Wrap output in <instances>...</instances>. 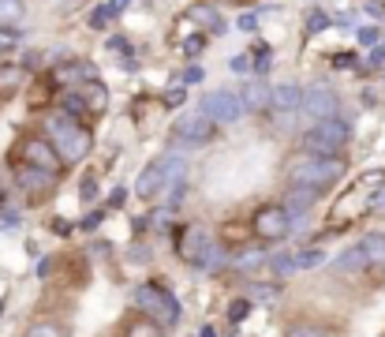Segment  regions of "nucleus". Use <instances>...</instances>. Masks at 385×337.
Returning <instances> with one entry per match:
<instances>
[{
	"mask_svg": "<svg viewBox=\"0 0 385 337\" xmlns=\"http://www.w3.org/2000/svg\"><path fill=\"white\" fill-rule=\"evenodd\" d=\"M344 172L341 158H329V154H310V158H296L288 165V180L292 188H329L337 184Z\"/></svg>",
	"mask_w": 385,
	"mask_h": 337,
	"instance_id": "nucleus-1",
	"label": "nucleus"
},
{
	"mask_svg": "<svg viewBox=\"0 0 385 337\" xmlns=\"http://www.w3.org/2000/svg\"><path fill=\"white\" fill-rule=\"evenodd\" d=\"M49 143L57 147L64 161H82L90 154V131L68 113L49 116Z\"/></svg>",
	"mask_w": 385,
	"mask_h": 337,
	"instance_id": "nucleus-2",
	"label": "nucleus"
},
{
	"mask_svg": "<svg viewBox=\"0 0 385 337\" xmlns=\"http://www.w3.org/2000/svg\"><path fill=\"white\" fill-rule=\"evenodd\" d=\"M135 307L146 311L150 318H158V322H165V326H172L180 318L176 296H172L165 285H139V289H135Z\"/></svg>",
	"mask_w": 385,
	"mask_h": 337,
	"instance_id": "nucleus-3",
	"label": "nucleus"
},
{
	"mask_svg": "<svg viewBox=\"0 0 385 337\" xmlns=\"http://www.w3.org/2000/svg\"><path fill=\"white\" fill-rule=\"evenodd\" d=\"M348 139H352V127L333 116V120H318V124L307 131V150L337 158V150H344V147H348Z\"/></svg>",
	"mask_w": 385,
	"mask_h": 337,
	"instance_id": "nucleus-4",
	"label": "nucleus"
},
{
	"mask_svg": "<svg viewBox=\"0 0 385 337\" xmlns=\"http://www.w3.org/2000/svg\"><path fill=\"white\" fill-rule=\"evenodd\" d=\"M214 131H217V124L209 120L203 109H191L187 116L176 120V139L183 143V147H203V143L214 139Z\"/></svg>",
	"mask_w": 385,
	"mask_h": 337,
	"instance_id": "nucleus-5",
	"label": "nucleus"
},
{
	"mask_svg": "<svg viewBox=\"0 0 385 337\" xmlns=\"http://www.w3.org/2000/svg\"><path fill=\"white\" fill-rule=\"evenodd\" d=\"M251 229L259 240H284V236L292 233V214L284 210V206H265V210L254 214Z\"/></svg>",
	"mask_w": 385,
	"mask_h": 337,
	"instance_id": "nucleus-6",
	"label": "nucleus"
},
{
	"mask_svg": "<svg viewBox=\"0 0 385 337\" xmlns=\"http://www.w3.org/2000/svg\"><path fill=\"white\" fill-rule=\"evenodd\" d=\"M203 113L214 124H236V120H240V113H243V98L232 94V90H214V94L203 102Z\"/></svg>",
	"mask_w": 385,
	"mask_h": 337,
	"instance_id": "nucleus-7",
	"label": "nucleus"
},
{
	"mask_svg": "<svg viewBox=\"0 0 385 337\" xmlns=\"http://www.w3.org/2000/svg\"><path fill=\"white\" fill-rule=\"evenodd\" d=\"M303 113L310 116V120H333V116H337V94H333L326 83L307 86V94H303Z\"/></svg>",
	"mask_w": 385,
	"mask_h": 337,
	"instance_id": "nucleus-8",
	"label": "nucleus"
},
{
	"mask_svg": "<svg viewBox=\"0 0 385 337\" xmlns=\"http://www.w3.org/2000/svg\"><path fill=\"white\" fill-rule=\"evenodd\" d=\"M214 248V236L206 229H198V225H191V229L180 233V259L183 262H195V266H203L206 251Z\"/></svg>",
	"mask_w": 385,
	"mask_h": 337,
	"instance_id": "nucleus-9",
	"label": "nucleus"
},
{
	"mask_svg": "<svg viewBox=\"0 0 385 337\" xmlns=\"http://www.w3.org/2000/svg\"><path fill=\"white\" fill-rule=\"evenodd\" d=\"M60 161H64V158L57 154V147H53L49 139H30V143H26V165H38V169L57 172Z\"/></svg>",
	"mask_w": 385,
	"mask_h": 337,
	"instance_id": "nucleus-10",
	"label": "nucleus"
},
{
	"mask_svg": "<svg viewBox=\"0 0 385 337\" xmlns=\"http://www.w3.org/2000/svg\"><path fill=\"white\" fill-rule=\"evenodd\" d=\"M161 191H169V176H165L161 161H153V165L142 169L139 184H135V195H139V199H153V195H161Z\"/></svg>",
	"mask_w": 385,
	"mask_h": 337,
	"instance_id": "nucleus-11",
	"label": "nucleus"
},
{
	"mask_svg": "<svg viewBox=\"0 0 385 337\" xmlns=\"http://www.w3.org/2000/svg\"><path fill=\"white\" fill-rule=\"evenodd\" d=\"M53 184H57V172L38 169V165H23V169H19V188L30 191V195H45Z\"/></svg>",
	"mask_w": 385,
	"mask_h": 337,
	"instance_id": "nucleus-12",
	"label": "nucleus"
},
{
	"mask_svg": "<svg viewBox=\"0 0 385 337\" xmlns=\"http://www.w3.org/2000/svg\"><path fill=\"white\" fill-rule=\"evenodd\" d=\"M314 199H318V188H292L288 199H284V210L292 217H307V210L314 206Z\"/></svg>",
	"mask_w": 385,
	"mask_h": 337,
	"instance_id": "nucleus-13",
	"label": "nucleus"
},
{
	"mask_svg": "<svg viewBox=\"0 0 385 337\" xmlns=\"http://www.w3.org/2000/svg\"><path fill=\"white\" fill-rule=\"evenodd\" d=\"M240 98H243V109H265V105H273V90L265 86L262 79H251V83H243Z\"/></svg>",
	"mask_w": 385,
	"mask_h": 337,
	"instance_id": "nucleus-14",
	"label": "nucleus"
},
{
	"mask_svg": "<svg viewBox=\"0 0 385 337\" xmlns=\"http://www.w3.org/2000/svg\"><path fill=\"white\" fill-rule=\"evenodd\" d=\"M273 109H281V113H292V109H303V90L296 83H281L273 90Z\"/></svg>",
	"mask_w": 385,
	"mask_h": 337,
	"instance_id": "nucleus-15",
	"label": "nucleus"
},
{
	"mask_svg": "<svg viewBox=\"0 0 385 337\" xmlns=\"http://www.w3.org/2000/svg\"><path fill=\"white\" fill-rule=\"evenodd\" d=\"M359 248L366 255V266H385V233H366Z\"/></svg>",
	"mask_w": 385,
	"mask_h": 337,
	"instance_id": "nucleus-16",
	"label": "nucleus"
},
{
	"mask_svg": "<svg viewBox=\"0 0 385 337\" xmlns=\"http://www.w3.org/2000/svg\"><path fill=\"white\" fill-rule=\"evenodd\" d=\"M26 19V4L23 0H0V30H15Z\"/></svg>",
	"mask_w": 385,
	"mask_h": 337,
	"instance_id": "nucleus-17",
	"label": "nucleus"
},
{
	"mask_svg": "<svg viewBox=\"0 0 385 337\" xmlns=\"http://www.w3.org/2000/svg\"><path fill=\"white\" fill-rule=\"evenodd\" d=\"M333 270H341V274H355V270H366V255H363L359 244H355V248H348L341 259L333 262Z\"/></svg>",
	"mask_w": 385,
	"mask_h": 337,
	"instance_id": "nucleus-18",
	"label": "nucleus"
},
{
	"mask_svg": "<svg viewBox=\"0 0 385 337\" xmlns=\"http://www.w3.org/2000/svg\"><path fill=\"white\" fill-rule=\"evenodd\" d=\"M161 165H165V176H169V188L172 184H187V161H183V158H176V154H165Z\"/></svg>",
	"mask_w": 385,
	"mask_h": 337,
	"instance_id": "nucleus-19",
	"label": "nucleus"
},
{
	"mask_svg": "<svg viewBox=\"0 0 385 337\" xmlns=\"http://www.w3.org/2000/svg\"><path fill=\"white\" fill-rule=\"evenodd\" d=\"M187 15H191V19H195V23L209 26V30H217V34L225 30V23H221V12H214V8H209V4H195Z\"/></svg>",
	"mask_w": 385,
	"mask_h": 337,
	"instance_id": "nucleus-20",
	"label": "nucleus"
},
{
	"mask_svg": "<svg viewBox=\"0 0 385 337\" xmlns=\"http://www.w3.org/2000/svg\"><path fill=\"white\" fill-rule=\"evenodd\" d=\"M94 79V71H90V64H75V68H60L57 71V83H90Z\"/></svg>",
	"mask_w": 385,
	"mask_h": 337,
	"instance_id": "nucleus-21",
	"label": "nucleus"
},
{
	"mask_svg": "<svg viewBox=\"0 0 385 337\" xmlns=\"http://www.w3.org/2000/svg\"><path fill=\"white\" fill-rule=\"evenodd\" d=\"M378 188H385V169H370V172H363V176H359V191L366 199L378 195Z\"/></svg>",
	"mask_w": 385,
	"mask_h": 337,
	"instance_id": "nucleus-22",
	"label": "nucleus"
},
{
	"mask_svg": "<svg viewBox=\"0 0 385 337\" xmlns=\"http://www.w3.org/2000/svg\"><path fill=\"white\" fill-rule=\"evenodd\" d=\"M232 262H236V270H259L262 262H265V251H259V248H243Z\"/></svg>",
	"mask_w": 385,
	"mask_h": 337,
	"instance_id": "nucleus-23",
	"label": "nucleus"
},
{
	"mask_svg": "<svg viewBox=\"0 0 385 337\" xmlns=\"http://www.w3.org/2000/svg\"><path fill=\"white\" fill-rule=\"evenodd\" d=\"M326 262V251L322 248H303V251H296V266L299 270H314V266H322Z\"/></svg>",
	"mask_w": 385,
	"mask_h": 337,
	"instance_id": "nucleus-24",
	"label": "nucleus"
},
{
	"mask_svg": "<svg viewBox=\"0 0 385 337\" xmlns=\"http://www.w3.org/2000/svg\"><path fill=\"white\" fill-rule=\"evenodd\" d=\"M228 262H232V259H228V251L221 248V244H214V248H209V251H206L203 266H206V270H225V266H228Z\"/></svg>",
	"mask_w": 385,
	"mask_h": 337,
	"instance_id": "nucleus-25",
	"label": "nucleus"
},
{
	"mask_svg": "<svg viewBox=\"0 0 385 337\" xmlns=\"http://www.w3.org/2000/svg\"><path fill=\"white\" fill-rule=\"evenodd\" d=\"M296 255H277V259H273V274H277V277H292V274H296Z\"/></svg>",
	"mask_w": 385,
	"mask_h": 337,
	"instance_id": "nucleus-26",
	"label": "nucleus"
},
{
	"mask_svg": "<svg viewBox=\"0 0 385 337\" xmlns=\"http://www.w3.org/2000/svg\"><path fill=\"white\" fill-rule=\"evenodd\" d=\"M105 102H109V90L102 83H90L86 86V105L90 109H105Z\"/></svg>",
	"mask_w": 385,
	"mask_h": 337,
	"instance_id": "nucleus-27",
	"label": "nucleus"
},
{
	"mask_svg": "<svg viewBox=\"0 0 385 337\" xmlns=\"http://www.w3.org/2000/svg\"><path fill=\"white\" fill-rule=\"evenodd\" d=\"M127 337H161V330H158V322H131L127 326Z\"/></svg>",
	"mask_w": 385,
	"mask_h": 337,
	"instance_id": "nucleus-28",
	"label": "nucleus"
},
{
	"mask_svg": "<svg viewBox=\"0 0 385 337\" xmlns=\"http://www.w3.org/2000/svg\"><path fill=\"white\" fill-rule=\"evenodd\" d=\"M26 337H64V330H60L57 322H38V326L26 330Z\"/></svg>",
	"mask_w": 385,
	"mask_h": 337,
	"instance_id": "nucleus-29",
	"label": "nucleus"
},
{
	"mask_svg": "<svg viewBox=\"0 0 385 337\" xmlns=\"http://www.w3.org/2000/svg\"><path fill=\"white\" fill-rule=\"evenodd\" d=\"M206 79V71L198 68V64H191V68H183V75H180V86H195V83H203Z\"/></svg>",
	"mask_w": 385,
	"mask_h": 337,
	"instance_id": "nucleus-30",
	"label": "nucleus"
},
{
	"mask_svg": "<svg viewBox=\"0 0 385 337\" xmlns=\"http://www.w3.org/2000/svg\"><path fill=\"white\" fill-rule=\"evenodd\" d=\"M247 315H251V300H232V307H228V318H232V322H243Z\"/></svg>",
	"mask_w": 385,
	"mask_h": 337,
	"instance_id": "nucleus-31",
	"label": "nucleus"
},
{
	"mask_svg": "<svg viewBox=\"0 0 385 337\" xmlns=\"http://www.w3.org/2000/svg\"><path fill=\"white\" fill-rule=\"evenodd\" d=\"M203 49H206V38H203V34H191V38L183 42V53H187V57H198Z\"/></svg>",
	"mask_w": 385,
	"mask_h": 337,
	"instance_id": "nucleus-32",
	"label": "nucleus"
},
{
	"mask_svg": "<svg viewBox=\"0 0 385 337\" xmlns=\"http://www.w3.org/2000/svg\"><path fill=\"white\" fill-rule=\"evenodd\" d=\"M19 229V214L15 210H0V233H15Z\"/></svg>",
	"mask_w": 385,
	"mask_h": 337,
	"instance_id": "nucleus-33",
	"label": "nucleus"
},
{
	"mask_svg": "<svg viewBox=\"0 0 385 337\" xmlns=\"http://www.w3.org/2000/svg\"><path fill=\"white\" fill-rule=\"evenodd\" d=\"M329 26V15L326 12H310V19H307V34H318V30H326Z\"/></svg>",
	"mask_w": 385,
	"mask_h": 337,
	"instance_id": "nucleus-34",
	"label": "nucleus"
},
{
	"mask_svg": "<svg viewBox=\"0 0 385 337\" xmlns=\"http://www.w3.org/2000/svg\"><path fill=\"white\" fill-rule=\"evenodd\" d=\"M183 102H187V90H183V86H172L169 94H165V105H169V109H180Z\"/></svg>",
	"mask_w": 385,
	"mask_h": 337,
	"instance_id": "nucleus-35",
	"label": "nucleus"
},
{
	"mask_svg": "<svg viewBox=\"0 0 385 337\" xmlns=\"http://www.w3.org/2000/svg\"><path fill=\"white\" fill-rule=\"evenodd\" d=\"M109 15H113V8H97V12H90V26H94V30H102V26L109 23Z\"/></svg>",
	"mask_w": 385,
	"mask_h": 337,
	"instance_id": "nucleus-36",
	"label": "nucleus"
},
{
	"mask_svg": "<svg viewBox=\"0 0 385 337\" xmlns=\"http://www.w3.org/2000/svg\"><path fill=\"white\" fill-rule=\"evenodd\" d=\"M288 337H333V334L318 330V326H296V330H288Z\"/></svg>",
	"mask_w": 385,
	"mask_h": 337,
	"instance_id": "nucleus-37",
	"label": "nucleus"
},
{
	"mask_svg": "<svg viewBox=\"0 0 385 337\" xmlns=\"http://www.w3.org/2000/svg\"><path fill=\"white\" fill-rule=\"evenodd\" d=\"M19 79H23L19 68H0V86H15Z\"/></svg>",
	"mask_w": 385,
	"mask_h": 337,
	"instance_id": "nucleus-38",
	"label": "nucleus"
},
{
	"mask_svg": "<svg viewBox=\"0 0 385 337\" xmlns=\"http://www.w3.org/2000/svg\"><path fill=\"white\" fill-rule=\"evenodd\" d=\"M378 38H382L378 26H363V30H359V42L366 45V49H374V45H378Z\"/></svg>",
	"mask_w": 385,
	"mask_h": 337,
	"instance_id": "nucleus-39",
	"label": "nucleus"
},
{
	"mask_svg": "<svg viewBox=\"0 0 385 337\" xmlns=\"http://www.w3.org/2000/svg\"><path fill=\"white\" fill-rule=\"evenodd\" d=\"M64 113H68V116H79L82 113V98L79 94H68V98H64Z\"/></svg>",
	"mask_w": 385,
	"mask_h": 337,
	"instance_id": "nucleus-40",
	"label": "nucleus"
},
{
	"mask_svg": "<svg viewBox=\"0 0 385 337\" xmlns=\"http://www.w3.org/2000/svg\"><path fill=\"white\" fill-rule=\"evenodd\" d=\"M102 221H105V210H97V214H86V217H82V229H86V233H94Z\"/></svg>",
	"mask_w": 385,
	"mask_h": 337,
	"instance_id": "nucleus-41",
	"label": "nucleus"
},
{
	"mask_svg": "<svg viewBox=\"0 0 385 337\" xmlns=\"http://www.w3.org/2000/svg\"><path fill=\"white\" fill-rule=\"evenodd\" d=\"M97 180H94V172H86V180H82V199H86V203H90V199H94L97 195Z\"/></svg>",
	"mask_w": 385,
	"mask_h": 337,
	"instance_id": "nucleus-42",
	"label": "nucleus"
},
{
	"mask_svg": "<svg viewBox=\"0 0 385 337\" xmlns=\"http://www.w3.org/2000/svg\"><path fill=\"white\" fill-rule=\"evenodd\" d=\"M254 26H259V15H254V12H243L240 15V30H254Z\"/></svg>",
	"mask_w": 385,
	"mask_h": 337,
	"instance_id": "nucleus-43",
	"label": "nucleus"
},
{
	"mask_svg": "<svg viewBox=\"0 0 385 337\" xmlns=\"http://www.w3.org/2000/svg\"><path fill=\"white\" fill-rule=\"evenodd\" d=\"M254 71H270V49H259V57H254Z\"/></svg>",
	"mask_w": 385,
	"mask_h": 337,
	"instance_id": "nucleus-44",
	"label": "nucleus"
},
{
	"mask_svg": "<svg viewBox=\"0 0 385 337\" xmlns=\"http://www.w3.org/2000/svg\"><path fill=\"white\" fill-rule=\"evenodd\" d=\"M232 71H240V75H247V71H251V60H247V57H232Z\"/></svg>",
	"mask_w": 385,
	"mask_h": 337,
	"instance_id": "nucleus-45",
	"label": "nucleus"
},
{
	"mask_svg": "<svg viewBox=\"0 0 385 337\" xmlns=\"http://www.w3.org/2000/svg\"><path fill=\"white\" fill-rule=\"evenodd\" d=\"M116 206H124V188H116L113 195H109V210H116Z\"/></svg>",
	"mask_w": 385,
	"mask_h": 337,
	"instance_id": "nucleus-46",
	"label": "nucleus"
},
{
	"mask_svg": "<svg viewBox=\"0 0 385 337\" xmlns=\"http://www.w3.org/2000/svg\"><path fill=\"white\" fill-rule=\"evenodd\" d=\"M370 210H385V188L378 191V195L370 199Z\"/></svg>",
	"mask_w": 385,
	"mask_h": 337,
	"instance_id": "nucleus-47",
	"label": "nucleus"
},
{
	"mask_svg": "<svg viewBox=\"0 0 385 337\" xmlns=\"http://www.w3.org/2000/svg\"><path fill=\"white\" fill-rule=\"evenodd\" d=\"M113 49L116 53H131V42H127V38H113Z\"/></svg>",
	"mask_w": 385,
	"mask_h": 337,
	"instance_id": "nucleus-48",
	"label": "nucleus"
},
{
	"mask_svg": "<svg viewBox=\"0 0 385 337\" xmlns=\"http://www.w3.org/2000/svg\"><path fill=\"white\" fill-rule=\"evenodd\" d=\"M333 64H337V68H352V64H355V60H352V57H348V53H341V57H333Z\"/></svg>",
	"mask_w": 385,
	"mask_h": 337,
	"instance_id": "nucleus-49",
	"label": "nucleus"
},
{
	"mask_svg": "<svg viewBox=\"0 0 385 337\" xmlns=\"http://www.w3.org/2000/svg\"><path fill=\"white\" fill-rule=\"evenodd\" d=\"M127 4H131V0H113V4H109V8H113V15H116V12H124Z\"/></svg>",
	"mask_w": 385,
	"mask_h": 337,
	"instance_id": "nucleus-50",
	"label": "nucleus"
},
{
	"mask_svg": "<svg viewBox=\"0 0 385 337\" xmlns=\"http://www.w3.org/2000/svg\"><path fill=\"white\" fill-rule=\"evenodd\" d=\"M370 4H385V0H370Z\"/></svg>",
	"mask_w": 385,
	"mask_h": 337,
	"instance_id": "nucleus-51",
	"label": "nucleus"
},
{
	"mask_svg": "<svg viewBox=\"0 0 385 337\" xmlns=\"http://www.w3.org/2000/svg\"><path fill=\"white\" fill-rule=\"evenodd\" d=\"M0 49H4V42H0Z\"/></svg>",
	"mask_w": 385,
	"mask_h": 337,
	"instance_id": "nucleus-52",
	"label": "nucleus"
}]
</instances>
